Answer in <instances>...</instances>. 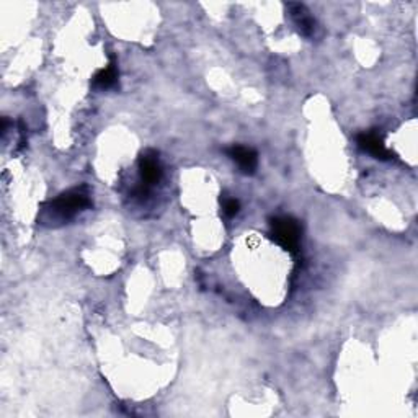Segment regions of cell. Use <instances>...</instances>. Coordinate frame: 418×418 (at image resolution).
<instances>
[{"label":"cell","instance_id":"6da1fadb","mask_svg":"<svg viewBox=\"0 0 418 418\" xmlns=\"http://www.w3.org/2000/svg\"><path fill=\"white\" fill-rule=\"evenodd\" d=\"M90 206H92V201H90V193L87 187L69 189V192L59 194L58 198L52 199L49 203V209L52 215L63 221L70 219V217H74L77 212L84 211V209Z\"/></svg>","mask_w":418,"mask_h":418},{"label":"cell","instance_id":"7a4b0ae2","mask_svg":"<svg viewBox=\"0 0 418 418\" xmlns=\"http://www.w3.org/2000/svg\"><path fill=\"white\" fill-rule=\"evenodd\" d=\"M270 234H272L273 240L278 245H281L284 250H288L289 254H297L299 251L302 229L299 222L293 219V217H277V219H273Z\"/></svg>","mask_w":418,"mask_h":418},{"label":"cell","instance_id":"3957f363","mask_svg":"<svg viewBox=\"0 0 418 418\" xmlns=\"http://www.w3.org/2000/svg\"><path fill=\"white\" fill-rule=\"evenodd\" d=\"M227 155L231 157L234 162L239 165V169L247 175H251L256 170L258 165V155L254 149L244 146H232L231 149H227Z\"/></svg>","mask_w":418,"mask_h":418},{"label":"cell","instance_id":"277c9868","mask_svg":"<svg viewBox=\"0 0 418 418\" xmlns=\"http://www.w3.org/2000/svg\"><path fill=\"white\" fill-rule=\"evenodd\" d=\"M358 146L363 150L368 152V154L376 157V159L387 160V159H391V157H392L391 150H389L387 147L384 146L382 137L374 131L363 132V134H359L358 136Z\"/></svg>","mask_w":418,"mask_h":418},{"label":"cell","instance_id":"5b68a950","mask_svg":"<svg viewBox=\"0 0 418 418\" xmlns=\"http://www.w3.org/2000/svg\"><path fill=\"white\" fill-rule=\"evenodd\" d=\"M139 173L142 180V187L149 188L150 185L157 183L162 177V167L155 154H142L139 159Z\"/></svg>","mask_w":418,"mask_h":418},{"label":"cell","instance_id":"8992f818","mask_svg":"<svg viewBox=\"0 0 418 418\" xmlns=\"http://www.w3.org/2000/svg\"><path fill=\"white\" fill-rule=\"evenodd\" d=\"M289 13H291L294 23H296L297 30L302 33L304 36H309L314 31V28H316V22H314V18L311 17V13L306 7L302 6V3H288Z\"/></svg>","mask_w":418,"mask_h":418},{"label":"cell","instance_id":"52a82bcc","mask_svg":"<svg viewBox=\"0 0 418 418\" xmlns=\"http://www.w3.org/2000/svg\"><path fill=\"white\" fill-rule=\"evenodd\" d=\"M93 87L100 88V90H107L115 87L118 82V69H116V63L115 59H111V63L107 65V68L98 70L93 77Z\"/></svg>","mask_w":418,"mask_h":418},{"label":"cell","instance_id":"ba28073f","mask_svg":"<svg viewBox=\"0 0 418 418\" xmlns=\"http://www.w3.org/2000/svg\"><path fill=\"white\" fill-rule=\"evenodd\" d=\"M240 209V203L237 201L235 198H224V201H222V211H224V215L227 217L235 216L237 212H239Z\"/></svg>","mask_w":418,"mask_h":418}]
</instances>
